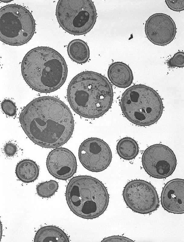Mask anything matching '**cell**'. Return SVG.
<instances>
[{
    "label": "cell",
    "instance_id": "1",
    "mask_svg": "<svg viewBox=\"0 0 184 242\" xmlns=\"http://www.w3.org/2000/svg\"><path fill=\"white\" fill-rule=\"evenodd\" d=\"M21 126L34 143L53 148L66 143L74 128L72 114L60 100L51 96L37 98L23 110L19 118Z\"/></svg>",
    "mask_w": 184,
    "mask_h": 242
},
{
    "label": "cell",
    "instance_id": "3",
    "mask_svg": "<svg viewBox=\"0 0 184 242\" xmlns=\"http://www.w3.org/2000/svg\"><path fill=\"white\" fill-rule=\"evenodd\" d=\"M21 71L24 80L32 89L42 93H50L63 85L68 69L59 53L51 48L40 46L31 50L25 55Z\"/></svg>",
    "mask_w": 184,
    "mask_h": 242
},
{
    "label": "cell",
    "instance_id": "7",
    "mask_svg": "<svg viewBox=\"0 0 184 242\" xmlns=\"http://www.w3.org/2000/svg\"><path fill=\"white\" fill-rule=\"evenodd\" d=\"M56 15L60 25L66 32L76 35L89 32L96 22L97 13L91 0H59Z\"/></svg>",
    "mask_w": 184,
    "mask_h": 242
},
{
    "label": "cell",
    "instance_id": "18",
    "mask_svg": "<svg viewBox=\"0 0 184 242\" xmlns=\"http://www.w3.org/2000/svg\"><path fill=\"white\" fill-rule=\"evenodd\" d=\"M119 156L124 159L131 160L135 158L139 152L138 144L134 139L125 137L120 139L116 146Z\"/></svg>",
    "mask_w": 184,
    "mask_h": 242
},
{
    "label": "cell",
    "instance_id": "23",
    "mask_svg": "<svg viewBox=\"0 0 184 242\" xmlns=\"http://www.w3.org/2000/svg\"><path fill=\"white\" fill-rule=\"evenodd\" d=\"M17 151L16 145L13 143L9 142L6 143L4 147V151L5 154L9 157L15 155Z\"/></svg>",
    "mask_w": 184,
    "mask_h": 242
},
{
    "label": "cell",
    "instance_id": "13",
    "mask_svg": "<svg viewBox=\"0 0 184 242\" xmlns=\"http://www.w3.org/2000/svg\"><path fill=\"white\" fill-rule=\"evenodd\" d=\"M162 207L174 214L184 212V180L175 178L168 182L163 188L161 195Z\"/></svg>",
    "mask_w": 184,
    "mask_h": 242
},
{
    "label": "cell",
    "instance_id": "12",
    "mask_svg": "<svg viewBox=\"0 0 184 242\" xmlns=\"http://www.w3.org/2000/svg\"><path fill=\"white\" fill-rule=\"evenodd\" d=\"M49 172L55 178L66 180L76 172L77 164L73 153L65 148H56L51 151L47 159Z\"/></svg>",
    "mask_w": 184,
    "mask_h": 242
},
{
    "label": "cell",
    "instance_id": "20",
    "mask_svg": "<svg viewBox=\"0 0 184 242\" xmlns=\"http://www.w3.org/2000/svg\"><path fill=\"white\" fill-rule=\"evenodd\" d=\"M168 66L171 67L182 68L184 66V53L179 51L176 53L167 62Z\"/></svg>",
    "mask_w": 184,
    "mask_h": 242
},
{
    "label": "cell",
    "instance_id": "15",
    "mask_svg": "<svg viewBox=\"0 0 184 242\" xmlns=\"http://www.w3.org/2000/svg\"><path fill=\"white\" fill-rule=\"evenodd\" d=\"M34 242H65L69 241L66 234L58 227L47 225L40 228L37 231Z\"/></svg>",
    "mask_w": 184,
    "mask_h": 242
},
{
    "label": "cell",
    "instance_id": "16",
    "mask_svg": "<svg viewBox=\"0 0 184 242\" xmlns=\"http://www.w3.org/2000/svg\"><path fill=\"white\" fill-rule=\"evenodd\" d=\"M15 174L21 182L29 183L34 182L38 178L39 169L37 163L30 159H24L19 162L15 168Z\"/></svg>",
    "mask_w": 184,
    "mask_h": 242
},
{
    "label": "cell",
    "instance_id": "14",
    "mask_svg": "<svg viewBox=\"0 0 184 242\" xmlns=\"http://www.w3.org/2000/svg\"><path fill=\"white\" fill-rule=\"evenodd\" d=\"M108 76L114 85L121 88H126L130 86L134 78L132 70L129 66L120 61L110 65L108 69Z\"/></svg>",
    "mask_w": 184,
    "mask_h": 242
},
{
    "label": "cell",
    "instance_id": "11",
    "mask_svg": "<svg viewBox=\"0 0 184 242\" xmlns=\"http://www.w3.org/2000/svg\"><path fill=\"white\" fill-rule=\"evenodd\" d=\"M176 24L169 15L157 13L150 16L146 21L144 27L147 39L153 44L164 46L174 39L176 33Z\"/></svg>",
    "mask_w": 184,
    "mask_h": 242
},
{
    "label": "cell",
    "instance_id": "5",
    "mask_svg": "<svg viewBox=\"0 0 184 242\" xmlns=\"http://www.w3.org/2000/svg\"><path fill=\"white\" fill-rule=\"evenodd\" d=\"M120 106L123 114L129 121L143 126L157 122L163 110L158 93L152 88L140 84L126 89L121 96Z\"/></svg>",
    "mask_w": 184,
    "mask_h": 242
},
{
    "label": "cell",
    "instance_id": "8",
    "mask_svg": "<svg viewBox=\"0 0 184 242\" xmlns=\"http://www.w3.org/2000/svg\"><path fill=\"white\" fill-rule=\"evenodd\" d=\"M122 195L127 206L137 213L150 214L159 206L156 189L151 183L144 180L135 179L128 182L124 188Z\"/></svg>",
    "mask_w": 184,
    "mask_h": 242
},
{
    "label": "cell",
    "instance_id": "22",
    "mask_svg": "<svg viewBox=\"0 0 184 242\" xmlns=\"http://www.w3.org/2000/svg\"><path fill=\"white\" fill-rule=\"evenodd\" d=\"M168 8L174 11L179 12L184 10V0L165 1Z\"/></svg>",
    "mask_w": 184,
    "mask_h": 242
},
{
    "label": "cell",
    "instance_id": "21",
    "mask_svg": "<svg viewBox=\"0 0 184 242\" xmlns=\"http://www.w3.org/2000/svg\"><path fill=\"white\" fill-rule=\"evenodd\" d=\"M1 106L3 112L8 116H13L16 113V106L15 103L11 100H4L1 103Z\"/></svg>",
    "mask_w": 184,
    "mask_h": 242
},
{
    "label": "cell",
    "instance_id": "6",
    "mask_svg": "<svg viewBox=\"0 0 184 242\" xmlns=\"http://www.w3.org/2000/svg\"><path fill=\"white\" fill-rule=\"evenodd\" d=\"M35 29L34 19L30 12L20 5L11 4L0 10V39L5 44L18 46L28 42Z\"/></svg>",
    "mask_w": 184,
    "mask_h": 242
},
{
    "label": "cell",
    "instance_id": "4",
    "mask_svg": "<svg viewBox=\"0 0 184 242\" xmlns=\"http://www.w3.org/2000/svg\"><path fill=\"white\" fill-rule=\"evenodd\" d=\"M65 196L71 211L85 219L95 218L102 215L109 202V195L104 184L88 175L72 178L67 186Z\"/></svg>",
    "mask_w": 184,
    "mask_h": 242
},
{
    "label": "cell",
    "instance_id": "24",
    "mask_svg": "<svg viewBox=\"0 0 184 242\" xmlns=\"http://www.w3.org/2000/svg\"><path fill=\"white\" fill-rule=\"evenodd\" d=\"M132 240L124 236L115 235L104 239L101 242H133Z\"/></svg>",
    "mask_w": 184,
    "mask_h": 242
},
{
    "label": "cell",
    "instance_id": "25",
    "mask_svg": "<svg viewBox=\"0 0 184 242\" xmlns=\"http://www.w3.org/2000/svg\"><path fill=\"white\" fill-rule=\"evenodd\" d=\"M1 1L4 2H8L11 1L9 0H1Z\"/></svg>",
    "mask_w": 184,
    "mask_h": 242
},
{
    "label": "cell",
    "instance_id": "9",
    "mask_svg": "<svg viewBox=\"0 0 184 242\" xmlns=\"http://www.w3.org/2000/svg\"><path fill=\"white\" fill-rule=\"evenodd\" d=\"M143 167L151 177L157 179L166 178L174 172L177 159L173 151L165 145L158 144L150 146L143 152Z\"/></svg>",
    "mask_w": 184,
    "mask_h": 242
},
{
    "label": "cell",
    "instance_id": "2",
    "mask_svg": "<svg viewBox=\"0 0 184 242\" xmlns=\"http://www.w3.org/2000/svg\"><path fill=\"white\" fill-rule=\"evenodd\" d=\"M68 101L72 109L86 118H98L111 107L113 92L108 79L98 73L87 71L74 77L67 91Z\"/></svg>",
    "mask_w": 184,
    "mask_h": 242
},
{
    "label": "cell",
    "instance_id": "10",
    "mask_svg": "<svg viewBox=\"0 0 184 242\" xmlns=\"http://www.w3.org/2000/svg\"><path fill=\"white\" fill-rule=\"evenodd\" d=\"M79 161L89 171L99 172L106 169L112 159V153L108 145L96 137L88 138L81 144L79 149Z\"/></svg>",
    "mask_w": 184,
    "mask_h": 242
},
{
    "label": "cell",
    "instance_id": "19",
    "mask_svg": "<svg viewBox=\"0 0 184 242\" xmlns=\"http://www.w3.org/2000/svg\"><path fill=\"white\" fill-rule=\"evenodd\" d=\"M59 188L58 183L54 180L42 182L36 187L38 195L43 198H48L53 196Z\"/></svg>",
    "mask_w": 184,
    "mask_h": 242
},
{
    "label": "cell",
    "instance_id": "17",
    "mask_svg": "<svg viewBox=\"0 0 184 242\" xmlns=\"http://www.w3.org/2000/svg\"><path fill=\"white\" fill-rule=\"evenodd\" d=\"M68 55L73 61L79 64L86 63L90 57V50L87 43L80 39H75L69 43Z\"/></svg>",
    "mask_w": 184,
    "mask_h": 242
}]
</instances>
